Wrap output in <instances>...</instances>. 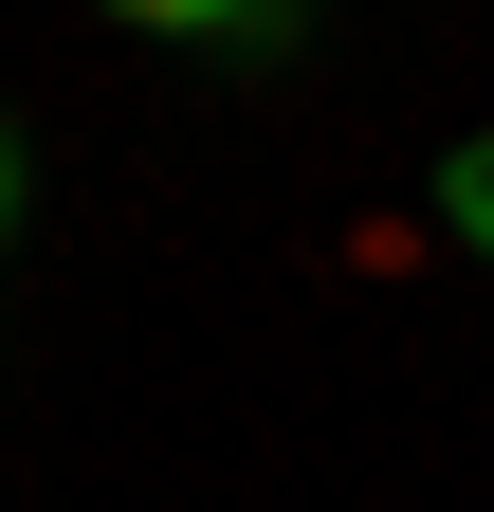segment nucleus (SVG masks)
<instances>
[{"label": "nucleus", "mask_w": 494, "mask_h": 512, "mask_svg": "<svg viewBox=\"0 0 494 512\" xmlns=\"http://www.w3.org/2000/svg\"><path fill=\"white\" fill-rule=\"evenodd\" d=\"M440 238H458V256H494V128L440 165Z\"/></svg>", "instance_id": "nucleus-1"}, {"label": "nucleus", "mask_w": 494, "mask_h": 512, "mask_svg": "<svg viewBox=\"0 0 494 512\" xmlns=\"http://www.w3.org/2000/svg\"><path fill=\"white\" fill-rule=\"evenodd\" d=\"M0 238H19V128H0Z\"/></svg>", "instance_id": "nucleus-2"}]
</instances>
